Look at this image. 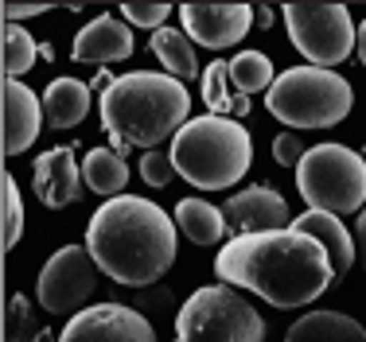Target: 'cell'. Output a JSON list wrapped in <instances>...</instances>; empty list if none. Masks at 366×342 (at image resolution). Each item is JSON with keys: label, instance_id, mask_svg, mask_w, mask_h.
I'll return each mask as SVG.
<instances>
[{"label": "cell", "instance_id": "4316f807", "mask_svg": "<svg viewBox=\"0 0 366 342\" xmlns=\"http://www.w3.org/2000/svg\"><path fill=\"white\" fill-rule=\"evenodd\" d=\"M172 175H179L176 164H172V152H160V148L141 152V179L148 183V187H168Z\"/></svg>", "mask_w": 366, "mask_h": 342}, {"label": "cell", "instance_id": "6da1fadb", "mask_svg": "<svg viewBox=\"0 0 366 342\" xmlns=\"http://www.w3.org/2000/svg\"><path fill=\"white\" fill-rule=\"evenodd\" d=\"M214 273L222 284L246 288L273 308H308L327 288H335L327 249L300 230L238 233L214 257Z\"/></svg>", "mask_w": 366, "mask_h": 342}, {"label": "cell", "instance_id": "cb8c5ba5", "mask_svg": "<svg viewBox=\"0 0 366 342\" xmlns=\"http://www.w3.org/2000/svg\"><path fill=\"white\" fill-rule=\"evenodd\" d=\"M36 59H39V43L28 35V28L8 24L4 28V78L20 82V74H28L36 66Z\"/></svg>", "mask_w": 366, "mask_h": 342}, {"label": "cell", "instance_id": "52a82bcc", "mask_svg": "<svg viewBox=\"0 0 366 342\" xmlns=\"http://www.w3.org/2000/svg\"><path fill=\"white\" fill-rule=\"evenodd\" d=\"M176 342H265V319L230 284H211L179 308Z\"/></svg>", "mask_w": 366, "mask_h": 342}, {"label": "cell", "instance_id": "44dd1931", "mask_svg": "<svg viewBox=\"0 0 366 342\" xmlns=\"http://www.w3.org/2000/svg\"><path fill=\"white\" fill-rule=\"evenodd\" d=\"M152 55L160 59V66L168 70L176 82H191V78H199L195 43L187 39V31H183V28H160V31H152Z\"/></svg>", "mask_w": 366, "mask_h": 342}, {"label": "cell", "instance_id": "d6986e66", "mask_svg": "<svg viewBox=\"0 0 366 342\" xmlns=\"http://www.w3.org/2000/svg\"><path fill=\"white\" fill-rule=\"evenodd\" d=\"M82 183L94 191V195L106 198V203L109 198H121V191H125V183H129L125 156L113 152V148H94V152L82 160Z\"/></svg>", "mask_w": 366, "mask_h": 342}, {"label": "cell", "instance_id": "83f0119b", "mask_svg": "<svg viewBox=\"0 0 366 342\" xmlns=\"http://www.w3.org/2000/svg\"><path fill=\"white\" fill-rule=\"evenodd\" d=\"M121 16H125L133 28H164V20L172 16V4H137V0H129V4H121Z\"/></svg>", "mask_w": 366, "mask_h": 342}, {"label": "cell", "instance_id": "f546056e", "mask_svg": "<svg viewBox=\"0 0 366 342\" xmlns=\"http://www.w3.org/2000/svg\"><path fill=\"white\" fill-rule=\"evenodd\" d=\"M43 12H47V4H12V0L4 4V20H8V24L28 20V16H43Z\"/></svg>", "mask_w": 366, "mask_h": 342}, {"label": "cell", "instance_id": "f1b7e54d", "mask_svg": "<svg viewBox=\"0 0 366 342\" xmlns=\"http://www.w3.org/2000/svg\"><path fill=\"white\" fill-rule=\"evenodd\" d=\"M304 152H308V148L300 144V136H296V133H281L273 140V160L281 164V168H300Z\"/></svg>", "mask_w": 366, "mask_h": 342}, {"label": "cell", "instance_id": "4dcf8cb0", "mask_svg": "<svg viewBox=\"0 0 366 342\" xmlns=\"http://www.w3.org/2000/svg\"><path fill=\"white\" fill-rule=\"evenodd\" d=\"M359 257H362V268H366V206L359 214Z\"/></svg>", "mask_w": 366, "mask_h": 342}, {"label": "cell", "instance_id": "5bb4252c", "mask_svg": "<svg viewBox=\"0 0 366 342\" xmlns=\"http://www.w3.org/2000/svg\"><path fill=\"white\" fill-rule=\"evenodd\" d=\"M222 210H226V222H234L242 233L285 230V222H289V203L273 187H246L226 198Z\"/></svg>", "mask_w": 366, "mask_h": 342}, {"label": "cell", "instance_id": "9a60e30c", "mask_svg": "<svg viewBox=\"0 0 366 342\" xmlns=\"http://www.w3.org/2000/svg\"><path fill=\"white\" fill-rule=\"evenodd\" d=\"M43 129V101L16 78H4V156H20Z\"/></svg>", "mask_w": 366, "mask_h": 342}, {"label": "cell", "instance_id": "277c9868", "mask_svg": "<svg viewBox=\"0 0 366 342\" xmlns=\"http://www.w3.org/2000/svg\"><path fill=\"white\" fill-rule=\"evenodd\" d=\"M254 140L246 125L234 117H195L172 140V164L191 187L199 191H226L249 171Z\"/></svg>", "mask_w": 366, "mask_h": 342}, {"label": "cell", "instance_id": "ba28073f", "mask_svg": "<svg viewBox=\"0 0 366 342\" xmlns=\"http://www.w3.org/2000/svg\"><path fill=\"white\" fill-rule=\"evenodd\" d=\"M292 47L308 59V66L331 70L355 55L359 31L343 4H285Z\"/></svg>", "mask_w": 366, "mask_h": 342}, {"label": "cell", "instance_id": "1f68e13d", "mask_svg": "<svg viewBox=\"0 0 366 342\" xmlns=\"http://www.w3.org/2000/svg\"><path fill=\"white\" fill-rule=\"evenodd\" d=\"M254 20L261 24V28H269V20H273V8H265V4L254 8Z\"/></svg>", "mask_w": 366, "mask_h": 342}, {"label": "cell", "instance_id": "8fae6325", "mask_svg": "<svg viewBox=\"0 0 366 342\" xmlns=\"http://www.w3.org/2000/svg\"><path fill=\"white\" fill-rule=\"evenodd\" d=\"M179 24L191 43L207 51H226L246 39L254 28V8L249 4H183Z\"/></svg>", "mask_w": 366, "mask_h": 342}, {"label": "cell", "instance_id": "9c48e42d", "mask_svg": "<svg viewBox=\"0 0 366 342\" xmlns=\"http://www.w3.org/2000/svg\"><path fill=\"white\" fill-rule=\"evenodd\" d=\"M98 288V265H94L86 245H63L55 257L43 265L36 280V300L47 315H78L86 300Z\"/></svg>", "mask_w": 366, "mask_h": 342}, {"label": "cell", "instance_id": "ffe728a7", "mask_svg": "<svg viewBox=\"0 0 366 342\" xmlns=\"http://www.w3.org/2000/svg\"><path fill=\"white\" fill-rule=\"evenodd\" d=\"M176 226L183 233H187L195 245H219L226 238V230H230V222H226V210L203 203V198H179L176 206Z\"/></svg>", "mask_w": 366, "mask_h": 342}, {"label": "cell", "instance_id": "e0dca14e", "mask_svg": "<svg viewBox=\"0 0 366 342\" xmlns=\"http://www.w3.org/2000/svg\"><path fill=\"white\" fill-rule=\"evenodd\" d=\"M285 342H366V327L343 311H308L289 327Z\"/></svg>", "mask_w": 366, "mask_h": 342}, {"label": "cell", "instance_id": "836d02e7", "mask_svg": "<svg viewBox=\"0 0 366 342\" xmlns=\"http://www.w3.org/2000/svg\"><path fill=\"white\" fill-rule=\"evenodd\" d=\"M39 59H47V63H51V59H55V47H51V43H39Z\"/></svg>", "mask_w": 366, "mask_h": 342}, {"label": "cell", "instance_id": "4fadbf2b", "mask_svg": "<svg viewBox=\"0 0 366 342\" xmlns=\"http://www.w3.org/2000/svg\"><path fill=\"white\" fill-rule=\"evenodd\" d=\"M31 187L36 198L47 210H63L82 198V183H78V160L74 148H47L31 168Z\"/></svg>", "mask_w": 366, "mask_h": 342}, {"label": "cell", "instance_id": "30bf717a", "mask_svg": "<svg viewBox=\"0 0 366 342\" xmlns=\"http://www.w3.org/2000/svg\"><path fill=\"white\" fill-rule=\"evenodd\" d=\"M59 342H156L152 323L125 303H98L66 319Z\"/></svg>", "mask_w": 366, "mask_h": 342}, {"label": "cell", "instance_id": "7c38bea8", "mask_svg": "<svg viewBox=\"0 0 366 342\" xmlns=\"http://www.w3.org/2000/svg\"><path fill=\"white\" fill-rule=\"evenodd\" d=\"M133 47H137L133 24H125V20H117L113 12H106V16H94V20L74 35L71 59L74 63H90V66H106V63L129 59Z\"/></svg>", "mask_w": 366, "mask_h": 342}, {"label": "cell", "instance_id": "3957f363", "mask_svg": "<svg viewBox=\"0 0 366 342\" xmlns=\"http://www.w3.org/2000/svg\"><path fill=\"white\" fill-rule=\"evenodd\" d=\"M191 117V94L172 74H121L102 94V129L113 140V152L129 148H160L164 140H176V133Z\"/></svg>", "mask_w": 366, "mask_h": 342}, {"label": "cell", "instance_id": "603a6c76", "mask_svg": "<svg viewBox=\"0 0 366 342\" xmlns=\"http://www.w3.org/2000/svg\"><path fill=\"white\" fill-rule=\"evenodd\" d=\"M230 82L238 94H246V98H254L261 90H273V59L261 55V51H242V55L230 59Z\"/></svg>", "mask_w": 366, "mask_h": 342}, {"label": "cell", "instance_id": "484cf974", "mask_svg": "<svg viewBox=\"0 0 366 342\" xmlns=\"http://www.w3.org/2000/svg\"><path fill=\"white\" fill-rule=\"evenodd\" d=\"M0 191H4V249H16V241H20V233H24V198H20V191H16L12 175L0 179Z\"/></svg>", "mask_w": 366, "mask_h": 342}, {"label": "cell", "instance_id": "7402d4cb", "mask_svg": "<svg viewBox=\"0 0 366 342\" xmlns=\"http://www.w3.org/2000/svg\"><path fill=\"white\" fill-rule=\"evenodd\" d=\"M203 105L211 109V117H246L249 113V98L234 94L230 63H222V59H214L203 70Z\"/></svg>", "mask_w": 366, "mask_h": 342}, {"label": "cell", "instance_id": "e575fe53", "mask_svg": "<svg viewBox=\"0 0 366 342\" xmlns=\"http://www.w3.org/2000/svg\"><path fill=\"white\" fill-rule=\"evenodd\" d=\"M36 342H59V335H51V331H39Z\"/></svg>", "mask_w": 366, "mask_h": 342}, {"label": "cell", "instance_id": "d590c367", "mask_svg": "<svg viewBox=\"0 0 366 342\" xmlns=\"http://www.w3.org/2000/svg\"><path fill=\"white\" fill-rule=\"evenodd\" d=\"M362 160H366V148H362Z\"/></svg>", "mask_w": 366, "mask_h": 342}, {"label": "cell", "instance_id": "7a4b0ae2", "mask_svg": "<svg viewBox=\"0 0 366 342\" xmlns=\"http://www.w3.org/2000/svg\"><path fill=\"white\" fill-rule=\"evenodd\" d=\"M86 249L109 280L125 288H144L176 265L179 241L168 210H160L152 198L121 195L94 210Z\"/></svg>", "mask_w": 366, "mask_h": 342}, {"label": "cell", "instance_id": "5b68a950", "mask_svg": "<svg viewBox=\"0 0 366 342\" xmlns=\"http://www.w3.org/2000/svg\"><path fill=\"white\" fill-rule=\"evenodd\" d=\"M355 105V90L347 78L335 70L320 66H292L277 74L273 90L265 94V109L273 113L281 125L292 129H331L347 121Z\"/></svg>", "mask_w": 366, "mask_h": 342}, {"label": "cell", "instance_id": "ac0fdd59", "mask_svg": "<svg viewBox=\"0 0 366 342\" xmlns=\"http://www.w3.org/2000/svg\"><path fill=\"white\" fill-rule=\"evenodd\" d=\"M90 113V86L78 78H55L43 90V117L51 129H74Z\"/></svg>", "mask_w": 366, "mask_h": 342}, {"label": "cell", "instance_id": "d4e9b609", "mask_svg": "<svg viewBox=\"0 0 366 342\" xmlns=\"http://www.w3.org/2000/svg\"><path fill=\"white\" fill-rule=\"evenodd\" d=\"M39 327H36V308L28 303V296L16 292L8 300V311H4V342H36Z\"/></svg>", "mask_w": 366, "mask_h": 342}, {"label": "cell", "instance_id": "8992f818", "mask_svg": "<svg viewBox=\"0 0 366 342\" xmlns=\"http://www.w3.org/2000/svg\"><path fill=\"white\" fill-rule=\"evenodd\" d=\"M296 191L312 210L324 214H362L366 206V160L347 144H316L296 168Z\"/></svg>", "mask_w": 366, "mask_h": 342}, {"label": "cell", "instance_id": "2e32d148", "mask_svg": "<svg viewBox=\"0 0 366 342\" xmlns=\"http://www.w3.org/2000/svg\"><path fill=\"white\" fill-rule=\"evenodd\" d=\"M292 230H300V233H308V238H316L320 245L327 249V257H331V268H335V284L343 280L347 273H351V265H355V238L347 233V226L339 222L335 214H324V210H308V214H300L292 222Z\"/></svg>", "mask_w": 366, "mask_h": 342}, {"label": "cell", "instance_id": "d6a6232c", "mask_svg": "<svg viewBox=\"0 0 366 342\" xmlns=\"http://www.w3.org/2000/svg\"><path fill=\"white\" fill-rule=\"evenodd\" d=\"M359 63L366 66V20L359 24Z\"/></svg>", "mask_w": 366, "mask_h": 342}]
</instances>
